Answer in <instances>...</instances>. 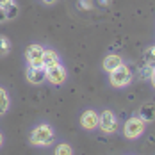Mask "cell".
Instances as JSON below:
<instances>
[{
    "mask_svg": "<svg viewBox=\"0 0 155 155\" xmlns=\"http://www.w3.org/2000/svg\"><path fill=\"white\" fill-rule=\"evenodd\" d=\"M132 70L127 66V64H121V66H118L116 70H112L110 73H109V82H110V86L112 87H118V89H121V87H127L130 82H132Z\"/></svg>",
    "mask_w": 155,
    "mask_h": 155,
    "instance_id": "obj_2",
    "label": "cell"
},
{
    "mask_svg": "<svg viewBox=\"0 0 155 155\" xmlns=\"http://www.w3.org/2000/svg\"><path fill=\"white\" fill-rule=\"evenodd\" d=\"M121 64H123V57H121V55H118V54H109V55L104 57V61H102V68H104L107 73H110L112 70H116V68L121 66Z\"/></svg>",
    "mask_w": 155,
    "mask_h": 155,
    "instance_id": "obj_10",
    "label": "cell"
},
{
    "mask_svg": "<svg viewBox=\"0 0 155 155\" xmlns=\"http://www.w3.org/2000/svg\"><path fill=\"white\" fill-rule=\"evenodd\" d=\"M59 62H61V57L54 48H45L43 50V66L45 68H52V66H55Z\"/></svg>",
    "mask_w": 155,
    "mask_h": 155,
    "instance_id": "obj_11",
    "label": "cell"
},
{
    "mask_svg": "<svg viewBox=\"0 0 155 155\" xmlns=\"http://www.w3.org/2000/svg\"><path fill=\"white\" fill-rule=\"evenodd\" d=\"M11 52V41L5 36H0V57H5Z\"/></svg>",
    "mask_w": 155,
    "mask_h": 155,
    "instance_id": "obj_16",
    "label": "cell"
},
{
    "mask_svg": "<svg viewBox=\"0 0 155 155\" xmlns=\"http://www.w3.org/2000/svg\"><path fill=\"white\" fill-rule=\"evenodd\" d=\"M78 7L89 11V9H93V0H78Z\"/></svg>",
    "mask_w": 155,
    "mask_h": 155,
    "instance_id": "obj_17",
    "label": "cell"
},
{
    "mask_svg": "<svg viewBox=\"0 0 155 155\" xmlns=\"http://www.w3.org/2000/svg\"><path fill=\"white\" fill-rule=\"evenodd\" d=\"M4 11H5V16H7V20H15L16 16H18V13H20V5H18L15 0H13V2H11V4H9L5 9H4Z\"/></svg>",
    "mask_w": 155,
    "mask_h": 155,
    "instance_id": "obj_14",
    "label": "cell"
},
{
    "mask_svg": "<svg viewBox=\"0 0 155 155\" xmlns=\"http://www.w3.org/2000/svg\"><path fill=\"white\" fill-rule=\"evenodd\" d=\"M41 2H43V4H47V5H52V4H55L57 0H41Z\"/></svg>",
    "mask_w": 155,
    "mask_h": 155,
    "instance_id": "obj_21",
    "label": "cell"
},
{
    "mask_svg": "<svg viewBox=\"0 0 155 155\" xmlns=\"http://www.w3.org/2000/svg\"><path fill=\"white\" fill-rule=\"evenodd\" d=\"M137 116H139L143 121H146V123H152L155 120V102H146V104H143L137 110Z\"/></svg>",
    "mask_w": 155,
    "mask_h": 155,
    "instance_id": "obj_9",
    "label": "cell"
},
{
    "mask_svg": "<svg viewBox=\"0 0 155 155\" xmlns=\"http://www.w3.org/2000/svg\"><path fill=\"white\" fill-rule=\"evenodd\" d=\"M144 130H146V121H143L139 116H132L125 121L123 136L127 139H137L139 136L144 134Z\"/></svg>",
    "mask_w": 155,
    "mask_h": 155,
    "instance_id": "obj_3",
    "label": "cell"
},
{
    "mask_svg": "<svg viewBox=\"0 0 155 155\" xmlns=\"http://www.w3.org/2000/svg\"><path fill=\"white\" fill-rule=\"evenodd\" d=\"M80 127L84 130H94L98 128V112L94 109H87L80 116Z\"/></svg>",
    "mask_w": 155,
    "mask_h": 155,
    "instance_id": "obj_8",
    "label": "cell"
},
{
    "mask_svg": "<svg viewBox=\"0 0 155 155\" xmlns=\"http://www.w3.org/2000/svg\"><path fill=\"white\" fill-rule=\"evenodd\" d=\"M2 21H7V16H5V11L4 9H0V23Z\"/></svg>",
    "mask_w": 155,
    "mask_h": 155,
    "instance_id": "obj_19",
    "label": "cell"
},
{
    "mask_svg": "<svg viewBox=\"0 0 155 155\" xmlns=\"http://www.w3.org/2000/svg\"><path fill=\"white\" fill-rule=\"evenodd\" d=\"M25 78L29 80V84H34V86H39L47 80V68L45 66H29L27 73H25Z\"/></svg>",
    "mask_w": 155,
    "mask_h": 155,
    "instance_id": "obj_7",
    "label": "cell"
},
{
    "mask_svg": "<svg viewBox=\"0 0 155 155\" xmlns=\"http://www.w3.org/2000/svg\"><path fill=\"white\" fill-rule=\"evenodd\" d=\"M2 146H4V134L0 132V148H2Z\"/></svg>",
    "mask_w": 155,
    "mask_h": 155,
    "instance_id": "obj_22",
    "label": "cell"
},
{
    "mask_svg": "<svg viewBox=\"0 0 155 155\" xmlns=\"http://www.w3.org/2000/svg\"><path fill=\"white\" fill-rule=\"evenodd\" d=\"M66 78H68V71L61 62L52 68H47V80L52 86H62L66 82Z\"/></svg>",
    "mask_w": 155,
    "mask_h": 155,
    "instance_id": "obj_5",
    "label": "cell"
},
{
    "mask_svg": "<svg viewBox=\"0 0 155 155\" xmlns=\"http://www.w3.org/2000/svg\"><path fill=\"white\" fill-rule=\"evenodd\" d=\"M98 128L104 132V134H114L118 130V118L112 110H102L98 114Z\"/></svg>",
    "mask_w": 155,
    "mask_h": 155,
    "instance_id": "obj_4",
    "label": "cell"
},
{
    "mask_svg": "<svg viewBox=\"0 0 155 155\" xmlns=\"http://www.w3.org/2000/svg\"><path fill=\"white\" fill-rule=\"evenodd\" d=\"M11 107V98L5 87H0V116H4Z\"/></svg>",
    "mask_w": 155,
    "mask_h": 155,
    "instance_id": "obj_12",
    "label": "cell"
},
{
    "mask_svg": "<svg viewBox=\"0 0 155 155\" xmlns=\"http://www.w3.org/2000/svg\"><path fill=\"white\" fill-rule=\"evenodd\" d=\"M55 155H71L73 153V148L68 144V143H59L55 148H54Z\"/></svg>",
    "mask_w": 155,
    "mask_h": 155,
    "instance_id": "obj_15",
    "label": "cell"
},
{
    "mask_svg": "<svg viewBox=\"0 0 155 155\" xmlns=\"http://www.w3.org/2000/svg\"><path fill=\"white\" fill-rule=\"evenodd\" d=\"M11 2H13V0H0V9H5Z\"/></svg>",
    "mask_w": 155,
    "mask_h": 155,
    "instance_id": "obj_18",
    "label": "cell"
},
{
    "mask_svg": "<svg viewBox=\"0 0 155 155\" xmlns=\"http://www.w3.org/2000/svg\"><path fill=\"white\" fill-rule=\"evenodd\" d=\"M43 50L45 48L38 43L29 45L25 50V61L29 66H43Z\"/></svg>",
    "mask_w": 155,
    "mask_h": 155,
    "instance_id": "obj_6",
    "label": "cell"
},
{
    "mask_svg": "<svg viewBox=\"0 0 155 155\" xmlns=\"http://www.w3.org/2000/svg\"><path fill=\"white\" fill-rule=\"evenodd\" d=\"M150 82H152V87L155 89V70L152 71V75H150Z\"/></svg>",
    "mask_w": 155,
    "mask_h": 155,
    "instance_id": "obj_20",
    "label": "cell"
},
{
    "mask_svg": "<svg viewBox=\"0 0 155 155\" xmlns=\"http://www.w3.org/2000/svg\"><path fill=\"white\" fill-rule=\"evenodd\" d=\"M29 141H31L32 146L48 148V146H52L54 141H55V132H54V128H52L48 123H39L31 130Z\"/></svg>",
    "mask_w": 155,
    "mask_h": 155,
    "instance_id": "obj_1",
    "label": "cell"
},
{
    "mask_svg": "<svg viewBox=\"0 0 155 155\" xmlns=\"http://www.w3.org/2000/svg\"><path fill=\"white\" fill-rule=\"evenodd\" d=\"M143 61L146 66H150V68H155V47H150L144 50V54H143Z\"/></svg>",
    "mask_w": 155,
    "mask_h": 155,
    "instance_id": "obj_13",
    "label": "cell"
}]
</instances>
